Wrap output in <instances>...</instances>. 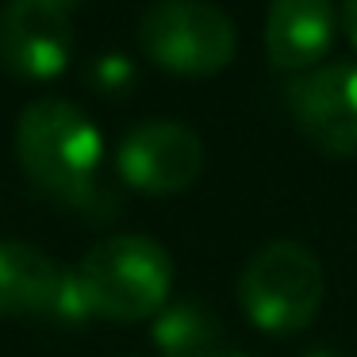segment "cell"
<instances>
[{"label": "cell", "instance_id": "obj_1", "mask_svg": "<svg viewBox=\"0 0 357 357\" xmlns=\"http://www.w3.org/2000/svg\"><path fill=\"white\" fill-rule=\"evenodd\" d=\"M100 154H104L100 131L77 104L35 100L20 116L16 127L20 165L39 188L62 196V200L93 208L96 196H100V188H96Z\"/></svg>", "mask_w": 357, "mask_h": 357}, {"label": "cell", "instance_id": "obj_2", "mask_svg": "<svg viewBox=\"0 0 357 357\" xmlns=\"http://www.w3.org/2000/svg\"><path fill=\"white\" fill-rule=\"evenodd\" d=\"M77 280L93 315L112 323H139L165 307L173 288V261L162 242L146 234H116L89 250Z\"/></svg>", "mask_w": 357, "mask_h": 357}, {"label": "cell", "instance_id": "obj_3", "mask_svg": "<svg viewBox=\"0 0 357 357\" xmlns=\"http://www.w3.org/2000/svg\"><path fill=\"white\" fill-rule=\"evenodd\" d=\"M326 296V273L300 242H265L238 277V303L265 334H300L315 323Z\"/></svg>", "mask_w": 357, "mask_h": 357}, {"label": "cell", "instance_id": "obj_4", "mask_svg": "<svg viewBox=\"0 0 357 357\" xmlns=\"http://www.w3.org/2000/svg\"><path fill=\"white\" fill-rule=\"evenodd\" d=\"M139 47L177 77H215L234 62L238 31L208 0H154L139 20Z\"/></svg>", "mask_w": 357, "mask_h": 357}, {"label": "cell", "instance_id": "obj_5", "mask_svg": "<svg viewBox=\"0 0 357 357\" xmlns=\"http://www.w3.org/2000/svg\"><path fill=\"white\" fill-rule=\"evenodd\" d=\"M77 0H4L0 66L24 81H50L70 66Z\"/></svg>", "mask_w": 357, "mask_h": 357}, {"label": "cell", "instance_id": "obj_6", "mask_svg": "<svg viewBox=\"0 0 357 357\" xmlns=\"http://www.w3.org/2000/svg\"><path fill=\"white\" fill-rule=\"evenodd\" d=\"M288 112L315 150L331 158L357 154V62H331L296 73Z\"/></svg>", "mask_w": 357, "mask_h": 357}, {"label": "cell", "instance_id": "obj_7", "mask_svg": "<svg viewBox=\"0 0 357 357\" xmlns=\"http://www.w3.org/2000/svg\"><path fill=\"white\" fill-rule=\"evenodd\" d=\"M116 169L131 188L146 196L185 192L204 169V142L192 127L173 119H150L119 142Z\"/></svg>", "mask_w": 357, "mask_h": 357}, {"label": "cell", "instance_id": "obj_8", "mask_svg": "<svg viewBox=\"0 0 357 357\" xmlns=\"http://www.w3.org/2000/svg\"><path fill=\"white\" fill-rule=\"evenodd\" d=\"M331 0H269L265 12V50L284 73H307L323 62L334 43Z\"/></svg>", "mask_w": 357, "mask_h": 357}, {"label": "cell", "instance_id": "obj_9", "mask_svg": "<svg viewBox=\"0 0 357 357\" xmlns=\"http://www.w3.org/2000/svg\"><path fill=\"white\" fill-rule=\"evenodd\" d=\"M66 269L27 242H0V315H50Z\"/></svg>", "mask_w": 357, "mask_h": 357}, {"label": "cell", "instance_id": "obj_10", "mask_svg": "<svg viewBox=\"0 0 357 357\" xmlns=\"http://www.w3.org/2000/svg\"><path fill=\"white\" fill-rule=\"evenodd\" d=\"M223 326L204 303H169L154 319V346L162 357H208L219 349Z\"/></svg>", "mask_w": 357, "mask_h": 357}, {"label": "cell", "instance_id": "obj_11", "mask_svg": "<svg viewBox=\"0 0 357 357\" xmlns=\"http://www.w3.org/2000/svg\"><path fill=\"white\" fill-rule=\"evenodd\" d=\"M89 77H93V85L100 89V93L119 96L135 85V66H131V58H123V54H104V58H96Z\"/></svg>", "mask_w": 357, "mask_h": 357}, {"label": "cell", "instance_id": "obj_12", "mask_svg": "<svg viewBox=\"0 0 357 357\" xmlns=\"http://www.w3.org/2000/svg\"><path fill=\"white\" fill-rule=\"evenodd\" d=\"M338 20H342V27H346V39L357 47V0H342Z\"/></svg>", "mask_w": 357, "mask_h": 357}, {"label": "cell", "instance_id": "obj_13", "mask_svg": "<svg viewBox=\"0 0 357 357\" xmlns=\"http://www.w3.org/2000/svg\"><path fill=\"white\" fill-rule=\"evenodd\" d=\"M303 357H342L338 349H331V346H315L311 354H303Z\"/></svg>", "mask_w": 357, "mask_h": 357}, {"label": "cell", "instance_id": "obj_14", "mask_svg": "<svg viewBox=\"0 0 357 357\" xmlns=\"http://www.w3.org/2000/svg\"><path fill=\"white\" fill-rule=\"evenodd\" d=\"M208 357H250V354H242V349H231V346H219L215 354H208Z\"/></svg>", "mask_w": 357, "mask_h": 357}]
</instances>
